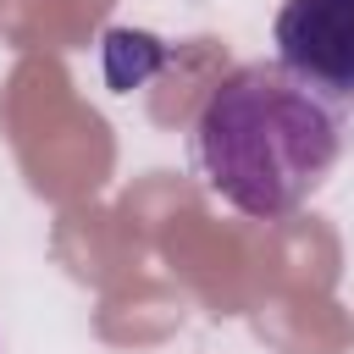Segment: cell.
Listing matches in <instances>:
<instances>
[{
	"label": "cell",
	"mask_w": 354,
	"mask_h": 354,
	"mask_svg": "<svg viewBox=\"0 0 354 354\" xmlns=\"http://www.w3.org/2000/svg\"><path fill=\"white\" fill-rule=\"evenodd\" d=\"M277 61L337 105H354V0H282Z\"/></svg>",
	"instance_id": "obj_2"
},
{
	"label": "cell",
	"mask_w": 354,
	"mask_h": 354,
	"mask_svg": "<svg viewBox=\"0 0 354 354\" xmlns=\"http://www.w3.org/2000/svg\"><path fill=\"white\" fill-rule=\"evenodd\" d=\"M188 144L221 205L249 221H282L337 171L348 105L326 100L282 61H243L205 94Z\"/></svg>",
	"instance_id": "obj_1"
}]
</instances>
